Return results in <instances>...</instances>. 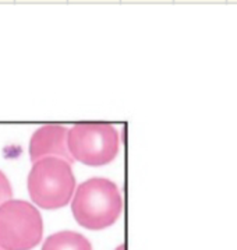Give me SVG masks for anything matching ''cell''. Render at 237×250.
<instances>
[{
  "label": "cell",
  "mask_w": 237,
  "mask_h": 250,
  "mask_svg": "<svg viewBox=\"0 0 237 250\" xmlns=\"http://www.w3.org/2000/svg\"><path fill=\"white\" fill-rule=\"evenodd\" d=\"M120 190L112 180L91 178L81 183L71 201V211L81 227L99 230L113 225L121 214Z\"/></svg>",
  "instance_id": "obj_1"
},
{
  "label": "cell",
  "mask_w": 237,
  "mask_h": 250,
  "mask_svg": "<svg viewBox=\"0 0 237 250\" xmlns=\"http://www.w3.org/2000/svg\"><path fill=\"white\" fill-rule=\"evenodd\" d=\"M76 189L71 165L61 158H42L34 162L28 175L32 201L45 210H58L69 204Z\"/></svg>",
  "instance_id": "obj_2"
},
{
  "label": "cell",
  "mask_w": 237,
  "mask_h": 250,
  "mask_svg": "<svg viewBox=\"0 0 237 250\" xmlns=\"http://www.w3.org/2000/svg\"><path fill=\"white\" fill-rule=\"evenodd\" d=\"M118 133L108 123H82L67 131V148L74 161L88 167H102L116 158Z\"/></svg>",
  "instance_id": "obj_3"
},
{
  "label": "cell",
  "mask_w": 237,
  "mask_h": 250,
  "mask_svg": "<svg viewBox=\"0 0 237 250\" xmlns=\"http://www.w3.org/2000/svg\"><path fill=\"white\" fill-rule=\"evenodd\" d=\"M40 212L31 203L9 200L0 206V248L31 250L42 239Z\"/></svg>",
  "instance_id": "obj_4"
},
{
  "label": "cell",
  "mask_w": 237,
  "mask_h": 250,
  "mask_svg": "<svg viewBox=\"0 0 237 250\" xmlns=\"http://www.w3.org/2000/svg\"><path fill=\"white\" fill-rule=\"evenodd\" d=\"M67 129L58 125L42 126L32 134L30 141V157L32 162L42 158H61L70 165L74 160L67 148Z\"/></svg>",
  "instance_id": "obj_5"
},
{
  "label": "cell",
  "mask_w": 237,
  "mask_h": 250,
  "mask_svg": "<svg viewBox=\"0 0 237 250\" xmlns=\"http://www.w3.org/2000/svg\"><path fill=\"white\" fill-rule=\"evenodd\" d=\"M42 250H92L89 240L73 230H61L45 240Z\"/></svg>",
  "instance_id": "obj_6"
},
{
  "label": "cell",
  "mask_w": 237,
  "mask_h": 250,
  "mask_svg": "<svg viewBox=\"0 0 237 250\" xmlns=\"http://www.w3.org/2000/svg\"><path fill=\"white\" fill-rule=\"evenodd\" d=\"M13 196V189L9 179L6 178V175L0 170V206L4 204L6 201L11 200Z\"/></svg>",
  "instance_id": "obj_7"
},
{
  "label": "cell",
  "mask_w": 237,
  "mask_h": 250,
  "mask_svg": "<svg viewBox=\"0 0 237 250\" xmlns=\"http://www.w3.org/2000/svg\"><path fill=\"white\" fill-rule=\"evenodd\" d=\"M116 250H126V248H124V245H120Z\"/></svg>",
  "instance_id": "obj_8"
},
{
  "label": "cell",
  "mask_w": 237,
  "mask_h": 250,
  "mask_svg": "<svg viewBox=\"0 0 237 250\" xmlns=\"http://www.w3.org/2000/svg\"><path fill=\"white\" fill-rule=\"evenodd\" d=\"M0 250H3V249H1V248H0Z\"/></svg>",
  "instance_id": "obj_9"
}]
</instances>
